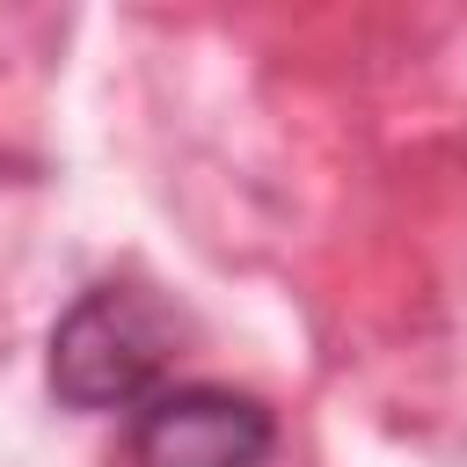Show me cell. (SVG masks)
<instances>
[{"instance_id":"1","label":"cell","mask_w":467,"mask_h":467,"mask_svg":"<svg viewBox=\"0 0 467 467\" xmlns=\"http://www.w3.org/2000/svg\"><path fill=\"white\" fill-rule=\"evenodd\" d=\"M175 336L182 321L131 277H102L88 285L58 328H51V350H44V372H51V394L66 409H139L161 394V372L175 358Z\"/></svg>"},{"instance_id":"2","label":"cell","mask_w":467,"mask_h":467,"mask_svg":"<svg viewBox=\"0 0 467 467\" xmlns=\"http://www.w3.org/2000/svg\"><path fill=\"white\" fill-rule=\"evenodd\" d=\"M124 452L131 467H263L277 452V416L255 394L190 379L131 409Z\"/></svg>"}]
</instances>
